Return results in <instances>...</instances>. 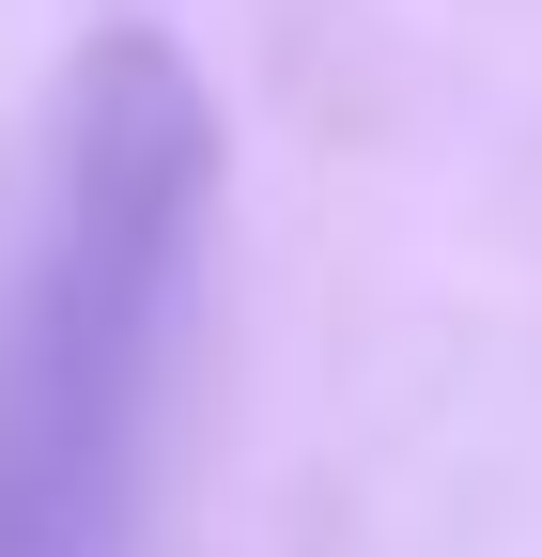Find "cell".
Masks as SVG:
<instances>
[{
	"mask_svg": "<svg viewBox=\"0 0 542 557\" xmlns=\"http://www.w3.org/2000/svg\"><path fill=\"white\" fill-rule=\"evenodd\" d=\"M218 248V109L171 32H109L47 124V186L0 263V557H124Z\"/></svg>",
	"mask_w": 542,
	"mask_h": 557,
	"instance_id": "cell-1",
	"label": "cell"
}]
</instances>
